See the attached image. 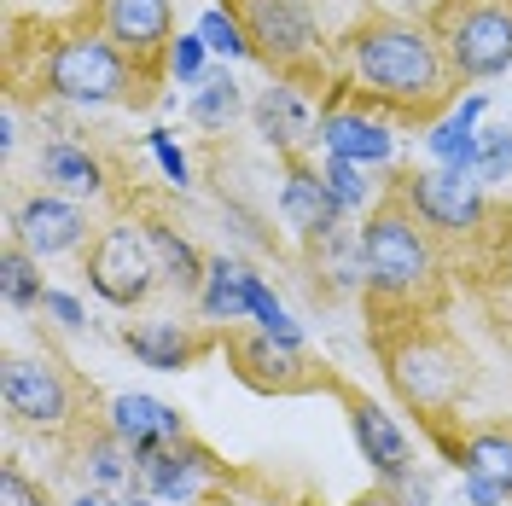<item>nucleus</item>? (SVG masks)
<instances>
[{"label": "nucleus", "mask_w": 512, "mask_h": 506, "mask_svg": "<svg viewBox=\"0 0 512 506\" xmlns=\"http://www.w3.org/2000/svg\"><path fill=\"white\" fill-rule=\"evenodd\" d=\"M251 326L262 332V338H274V344H291V349H303V326L291 320V309L274 297V285L256 274L251 285Z\"/></svg>", "instance_id": "29"}, {"label": "nucleus", "mask_w": 512, "mask_h": 506, "mask_svg": "<svg viewBox=\"0 0 512 506\" xmlns=\"http://www.w3.org/2000/svg\"><path fill=\"white\" fill-rule=\"evenodd\" d=\"M105 35L134 64H146L175 41V6L169 0H105Z\"/></svg>", "instance_id": "16"}, {"label": "nucleus", "mask_w": 512, "mask_h": 506, "mask_svg": "<svg viewBox=\"0 0 512 506\" xmlns=\"http://www.w3.org/2000/svg\"><path fill=\"white\" fill-rule=\"evenodd\" d=\"M478 175L483 187H495V181H507L512 175V128L495 123V128H478Z\"/></svg>", "instance_id": "32"}, {"label": "nucleus", "mask_w": 512, "mask_h": 506, "mask_svg": "<svg viewBox=\"0 0 512 506\" xmlns=\"http://www.w3.org/2000/svg\"><path fill=\"white\" fill-rule=\"evenodd\" d=\"M82 477H88V489H99V495H123L128 483H140V460L128 454L123 437H94V443L82 448Z\"/></svg>", "instance_id": "25"}, {"label": "nucleus", "mask_w": 512, "mask_h": 506, "mask_svg": "<svg viewBox=\"0 0 512 506\" xmlns=\"http://www.w3.org/2000/svg\"><path fill=\"white\" fill-rule=\"evenodd\" d=\"M443 53H448V70L466 76V82L507 76L512 70V6H501V0L460 6L443 30Z\"/></svg>", "instance_id": "5"}, {"label": "nucleus", "mask_w": 512, "mask_h": 506, "mask_svg": "<svg viewBox=\"0 0 512 506\" xmlns=\"http://www.w3.org/2000/svg\"><path fill=\"white\" fill-rule=\"evenodd\" d=\"M82 239H88V210H82L76 198H64V192L41 187L12 210V245H24V251L41 256V262L82 251Z\"/></svg>", "instance_id": "10"}, {"label": "nucleus", "mask_w": 512, "mask_h": 506, "mask_svg": "<svg viewBox=\"0 0 512 506\" xmlns=\"http://www.w3.org/2000/svg\"><path fill=\"white\" fill-rule=\"evenodd\" d=\"M0 146H6V152H12V146H18V117H12V111H6V117H0Z\"/></svg>", "instance_id": "38"}, {"label": "nucleus", "mask_w": 512, "mask_h": 506, "mask_svg": "<svg viewBox=\"0 0 512 506\" xmlns=\"http://www.w3.org/2000/svg\"><path fill=\"white\" fill-rule=\"evenodd\" d=\"M320 152L326 158H344V163H361V169H379V163L396 158V134H390V123L367 117V111L332 105L320 117Z\"/></svg>", "instance_id": "15"}, {"label": "nucleus", "mask_w": 512, "mask_h": 506, "mask_svg": "<svg viewBox=\"0 0 512 506\" xmlns=\"http://www.w3.org/2000/svg\"><path fill=\"white\" fill-rule=\"evenodd\" d=\"M0 297H6V309H35V303L47 297V285H41V256H30L24 245H6V251H0Z\"/></svg>", "instance_id": "27"}, {"label": "nucleus", "mask_w": 512, "mask_h": 506, "mask_svg": "<svg viewBox=\"0 0 512 506\" xmlns=\"http://www.w3.org/2000/svg\"><path fill=\"white\" fill-rule=\"evenodd\" d=\"M105 431H111V437H123L128 454H134L140 466H146V460H158V454H169V448L192 443L187 419L169 408V402H158V396H134V390L111 396V408H105Z\"/></svg>", "instance_id": "11"}, {"label": "nucleus", "mask_w": 512, "mask_h": 506, "mask_svg": "<svg viewBox=\"0 0 512 506\" xmlns=\"http://www.w3.org/2000/svg\"><path fill=\"white\" fill-rule=\"evenodd\" d=\"M483 94H466L454 111H448L443 123H431L425 134V146H431V158L437 169H460V175H472L478 169V123H483Z\"/></svg>", "instance_id": "21"}, {"label": "nucleus", "mask_w": 512, "mask_h": 506, "mask_svg": "<svg viewBox=\"0 0 512 506\" xmlns=\"http://www.w3.org/2000/svg\"><path fill=\"white\" fill-rule=\"evenodd\" d=\"M251 123H256V134H262L280 158H297L309 140H320L315 105H309V99H303V88H297V82H286V76H274V82L251 99Z\"/></svg>", "instance_id": "12"}, {"label": "nucleus", "mask_w": 512, "mask_h": 506, "mask_svg": "<svg viewBox=\"0 0 512 506\" xmlns=\"http://www.w3.org/2000/svg\"><path fill=\"white\" fill-rule=\"evenodd\" d=\"M239 18L251 30L256 59H268V70H291V64L315 59L320 24L309 0H239Z\"/></svg>", "instance_id": "8"}, {"label": "nucleus", "mask_w": 512, "mask_h": 506, "mask_svg": "<svg viewBox=\"0 0 512 506\" xmlns=\"http://www.w3.org/2000/svg\"><path fill=\"white\" fill-rule=\"evenodd\" d=\"M0 506H47V489L6 460V466H0Z\"/></svg>", "instance_id": "35"}, {"label": "nucleus", "mask_w": 512, "mask_h": 506, "mask_svg": "<svg viewBox=\"0 0 512 506\" xmlns=\"http://www.w3.org/2000/svg\"><path fill=\"white\" fill-rule=\"evenodd\" d=\"M35 169H41V187L64 192V198H76V204H94L99 192H105V163H99L82 140H70V134L41 140Z\"/></svg>", "instance_id": "19"}, {"label": "nucleus", "mask_w": 512, "mask_h": 506, "mask_svg": "<svg viewBox=\"0 0 512 506\" xmlns=\"http://www.w3.org/2000/svg\"><path fill=\"white\" fill-rule=\"evenodd\" d=\"M123 349L140 367H152V373H187L192 361L204 355V338L192 332L187 320L146 315V320H128L123 326Z\"/></svg>", "instance_id": "17"}, {"label": "nucleus", "mask_w": 512, "mask_h": 506, "mask_svg": "<svg viewBox=\"0 0 512 506\" xmlns=\"http://www.w3.org/2000/svg\"><path fill=\"white\" fill-rule=\"evenodd\" d=\"M210 477H216V454L198 448V443H181V448H169V454L140 466V495H152L163 506H198V501H210L204 495Z\"/></svg>", "instance_id": "14"}, {"label": "nucleus", "mask_w": 512, "mask_h": 506, "mask_svg": "<svg viewBox=\"0 0 512 506\" xmlns=\"http://www.w3.org/2000/svg\"><path fill=\"white\" fill-rule=\"evenodd\" d=\"M198 35H204V47H210L216 59H256L251 30H245L239 6H204V18H198Z\"/></svg>", "instance_id": "28"}, {"label": "nucleus", "mask_w": 512, "mask_h": 506, "mask_svg": "<svg viewBox=\"0 0 512 506\" xmlns=\"http://www.w3.org/2000/svg\"><path fill=\"white\" fill-rule=\"evenodd\" d=\"M350 437H355L361 460L373 466V477H379L384 489L402 483V477H414V443H408V431L396 425V413H384L379 402H367V396L350 402Z\"/></svg>", "instance_id": "13"}, {"label": "nucleus", "mask_w": 512, "mask_h": 506, "mask_svg": "<svg viewBox=\"0 0 512 506\" xmlns=\"http://www.w3.org/2000/svg\"><path fill=\"white\" fill-rule=\"evenodd\" d=\"M454 466H460V472L495 477L512 495V431H472L466 443L454 448Z\"/></svg>", "instance_id": "26"}, {"label": "nucleus", "mask_w": 512, "mask_h": 506, "mask_svg": "<svg viewBox=\"0 0 512 506\" xmlns=\"http://www.w3.org/2000/svg\"><path fill=\"white\" fill-rule=\"evenodd\" d=\"M280 216H286V227L297 239H309V245L332 239V233L344 227V210L332 204L320 169H309V163H291L286 169V181H280Z\"/></svg>", "instance_id": "18"}, {"label": "nucleus", "mask_w": 512, "mask_h": 506, "mask_svg": "<svg viewBox=\"0 0 512 506\" xmlns=\"http://www.w3.org/2000/svg\"><path fill=\"white\" fill-rule=\"evenodd\" d=\"M187 111H192V123H198V128L222 134V128H233L239 117H245V111H251V99H245V88H239L227 70H210V76L192 88Z\"/></svg>", "instance_id": "24"}, {"label": "nucleus", "mask_w": 512, "mask_h": 506, "mask_svg": "<svg viewBox=\"0 0 512 506\" xmlns=\"http://www.w3.org/2000/svg\"><path fill=\"white\" fill-rule=\"evenodd\" d=\"M251 285L256 274L233 256H210V274H204V291H198V309L216 326H233V320H251Z\"/></svg>", "instance_id": "22"}, {"label": "nucleus", "mask_w": 512, "mask_h": 506, "mask_svg": "<svg viewBox=\"0 0 512 506\" xmlns=\"http://www.w3.org/2000/svg\"><path fill=\"white\" fill-rule=\"evenodd\" d=\"M0 402L18 425L64 431L70 413H76V390H70V379H64V367L53 355H12L6 373H0Z\"/></svg>", "instance_id": "6"}, {"label": "nucleus", "mask_w": 512, "mask_h": 506, "mask_svg": "<svg viewBox=\"0 0 512 506\" xmlns=\"http://www.w3.org/2000/svg\"><path fill=\"white\" fill-rule=\"evenodd\" d=\"M134 88V59L111 35H70L47 53V94L64 105H117Z\"/></svg>", "instance_id": "3"}, {"label": "nucleus", "mask_w": 512, "mask_h": 506, "mask_svg": "<svg viewBox=\"0 0 512 506\" xmlns=\"http://www.w3.org/2000/svg\"><path fill=\"white\" fill-rule=\"evenodd\" d=\"M355 239H361L367 291H379V297H390V303H408V297H419L425 285L437 280L431 227L419 222L402 198H396V204H379Z\"/></svg>", "instance_id": "2"}, {"label": "nucleus", "mask_w": 512, "mask_h": 506, "mask_svg": "<svg viewBox=\"0 0 512 506\" xmlns=\"http://www.w3.org/2000/svg\"><path fill=\"white\" fill-rule=\"evenodd\" d=\"M390 379H396V390H402L414 408H425L437 419V413L454 408V396H460V384H466V361L448 344H437V338H408V344L390 355Z\"/></svg>", "instance_id": "9"}, {"label": "nucleus", "mask_w": 512, "mask_h": 506, "mask_svg": "<svg viewBox=\"0 0 512 506\" xmlns=\"http://www.w3.org/2000/svg\"><path fill=\"white\" fill-rule=\"evenodd\" d=\"M402 204H408L431 233H454V239L478 233L483 216H489L483 181L478 175H460V169H414L408 187H402Z\"/></svg>", "instance_id": "7"}, {"label": "nucleus", "mask_w": 512, "mask_h": 506, "mask_svg": "<svg viewBox=\"0 0 512 506\" xmlns=\"http://www.w3.org/2000/svg\"><path fill=\"white\" fill-rule=\"evenodd\" d=\"M466 501L472 506H501L507 501V489H501L495 477H483V472H466Z\"/></svg>", "instance_id": "36"}, {"label": "nucleus", "mask_w": 512, "mask_h": 506, "mask_svg": "<svg viewBox=\"0 0 512 506\" xmlns=\"http://www.w3.org/2000/svg\"><path fill=\"white\" fill-rule=\"evenodd\" d=\"M35 315L53 320L59 332H82V326H88V309H82V297H70V291H59V285H47V297L35 303Z\"/></svg>", "instance_id": "34"}, {"label": "nucleus", "mask_w": 512, "mask_h": 506, "mask_svg": "<svg viewBox=\"0 0 512 506\" xmlns=\"http://www.w3.org/2000/svg\"><path fill=\"white\" fill-rule=\"evenodd\" d=\"M198 506H233V501H222V495H210V501H198Z\"/></svg>", "instance_id": "41"}, {"label": "nucleus", "mask_w": 512, "mask_h": 506, "mask_svg": "<svg viewBox=\"0 0 512 506\" xmlns=\"http://www.w3.org/2000/svg\"><path fill=\"white\" fill-rule=\"evenodd\" d=\"M396 495H390V506H425L431 501V483L425 477H402V483H390Z\"/></svg>", "instance_id": "37"}, {"label": "nucleus", "mask_w": 512, "mask_h": 506, "mask_svg": "<svg viewBox=\"0 0 512 506\" xmlns=\"http://www.w3.org/2000/svg\"><path fill=\"white\" fill-rule=\"evenodd\" d=\"M210 47H204V35L198 30H187V35H175L169 47H163V76L175 82V88H198L204 76H210Z\"/></svg>", "instance_id": "30"}, {"label": "nucleus", "mask_w": 512, "mask_h": 506, "mask_svg": "<svg viewBox=\"0 0 512 506\" xmlns=\"http://www.w3.org/2000/svg\"><path fill=\"white\" fill-rule=\"evenodd\" d=\"M88 285H94L99 303L111 309H140L152 291H158V262L146 245V227L140 222H105L88 245Z\"/></svg>", "instance_id": "4"}, {"label": "nucleus", "mask_w": 512, "mask_h": 506, "mask_svg": "<svg viewBox=\"0 0 512 506\" xmlns=\"http://www.w3.org/2000/svg\"><path fill=\"white\" fill-rule=\"evenodd\" d=\"M146 146H152L158 169L169 175V187H192V158L181 152V140H175L169 128H152V134H146Z\"/></svg>", "instance_id": "33"}, {"label": "nucleus", "mask_w": 512, "mask_h": 506, "mask_svg": "<svg viewBox=\"0 0 512 506\" xmlns=\"http://www.w3.org/2000/svg\"><path fill=\"white\" fill-rule=\"evenodd\" d=\"M355 88L390 111L425 117L448 94V53L419 24H367L350 41Z\"/></svg>", "instance_id": "1"}, {"label": "nucleus", "mask_w": 512, "mask_h": 506, "mask_svg": "<svg viewBox=\"0 0 512 506\" xmlns=\"http://www.w3.org/2000/svg\"><path fill=\"white\" fill-rule=\"evenodd\" d=\"M111 506H158V501H152V495H117Z\"/></svg>", "instance_id": "39"}, {"label": "nucleus", "mask_w": 512, "mask_h": 506, "mask_svg": "<svg viewBox=\"0 0 512 506\" xmlns=\"http://www.w3.org/2000/svg\"><path fill=\"white\" fill-rule=\"evenodd\" d=\"M239 361H245V379L262 384V390H303V384L315 379L309 361H303V349L274 344V338H262V332L239 349Z\"/></svg>", "instance_id": "23"}, {"label": "nucleus", "mask_w": 512, "mask_h": 506, "mask_svg": "<svg viewBox=\"0 0 512 506\" xmlns=\"http://www.w3.org/2000/svg\"><path fill=\"white\" fill-rule=\"evenodd\" d=\"M146 227V245H152V262H158V280L169 291H181V297H198L204 291V274H210V256H198L187 233H175L169 222H140Z\"/></svg>", "instance_id": "20"}, {"label": "nucleus", "mask_w": 512, "mask_h": 506, "mask_svg": "<svg viewBox=\"0 0 512 506\" xmlns=\"http://www.w3.org/2000/svg\"><path fill=\"white\" fill-rule=\"evenodd\" d=\"M350 506H390V495H361V501H350Z\"/></svg>", "instance_id": "40"}, {"label": "nucleus", "mask_w": 512, "mask_h": 506, "mask_svg": "<svg viewBox=\"0 0 512 506\" xmlns=\"http://www.w3.org/2000/svg\"><path fill=\"white\" fill-rule=\"evenodd\" d=\"M320 181H326L332 204H338L344 216H361V210H367V198H373V181H367V169H361V163L320 158Z\"/></svg>", "instance_id": "31"}]
</instances>
